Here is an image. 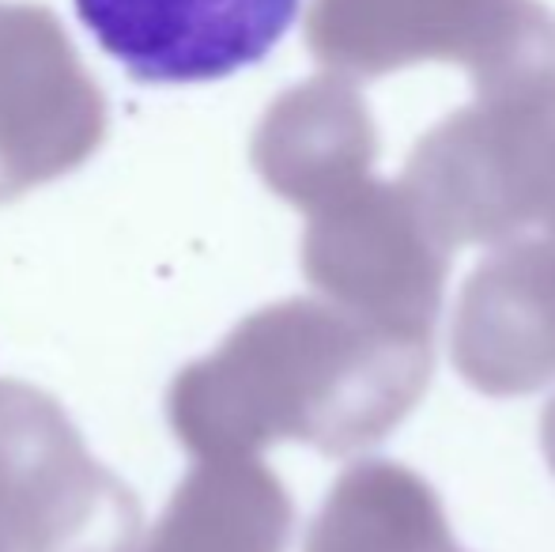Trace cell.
<instances>
[{
	"instance_id": "11",
	"label": "cell",
	"mask_w": 555,
	"mask_h": 552,
	"mask_svg": "<svg viewBox=\"0 0 555 552\" xmlns=\"http://www.w3.org/2000/svg\"><path fill=\"white\" fill-rule=\"evenodd\" d=\"M302 552H461L439 492L420 473L366 458L336 477Z\"/></svg>"
},
{
	"instance_id": "6",
	"label": "cell",
	"mask_w": 555,
	"mask_h": 552,
	"mask_svg": "<svg viewBox=\"0 0 555 552\" xmlns=\"http://www.w3.org/2000/svg\"><path fill=\"white\" fill-rule=\"evenodd\" d=\"M106 129V95L57 15L0 8V205L83 167Z\"/></svg>"
},
{
	"instance_id": "10",
	"label": "cell",
	"mask_w": 555,
	"mask_h": 552,
	"mask_svg": "<svg viewBox=\"0 0 555 552\" xmlns=\"http://www.w3.org/2000/svg\"><path fill=\"white\" fill-rule=\"evenodd\" d=\"M295 508L257 458H201L137 552H284Z\"/></svg>"
},
{
	"instance_id": "9",
	"label": "cell",
	"mask_w": 555,
	"mask_h": 552,
	"mask_svg": "<svg viewBox=\"0 0 555 552\" xmlns=\"http://www.w3.org/2000/svg\"><path fill=\"white\" fill-rule=\"evenodd\" d=\"M374 155V118L340 76H318L284 91L254 133L257 175L307 216L371 178Z\"/></svg>"
},
{
	"instance_id": "5",
	"label": "cell",
	"mask_w": 555,
	"mask_h": 552,
	"mask_svg": "<svg viewBox=\"0 0 555 552\" xmlns=\"http://www.w3.org/2000/svg\"><path fill=\"white\" fill-rule=\"evenodd\" d=\"M302 273L351 314L435 337L450 251L424 228L401 185L363 178L310 213Z\"/></svg>"
},
{
	"instance_id": "14",
	"label": "cell",
	"mask_w": 555,
	"mask_h": 552,
	"mask_svg": "<svg viewBox=\"0 0 555 552\" xmlns=\"http://www.w3.org/2000/svg\"><path fill=\"white\" fill-rule=\"evenodd\" d=\"M137 545H140V541H137ZM137 545H132V549H125V552H137Z\"/></svg>"
},
{
	"instance_id": "1",
	"label": "cell",
	"mask_w": 555,
	"mask_h": 552,
	"mask_svg": "<svg viewBox=\"0 0 555 552\" xmlns=\"http://www.w3.org/2000/svg\"><path fill=\"white\" fill-rule=\"evenodd\" d=\"M431 371L435 337L389 330L330 299H280L178 371L167 420L197 458H257L287 439L348 458L420 406Z\"/></svg>"
},
{
	"instance_id": "7",
	"label": "cell",
	"mask_w": 555,
	"mask_h": 552,
	"mask_svg": "<svg viewBox=\"0 0 555 552\" xmlns=\"http://www.w3.org/2000/svg\"><path fill=\"white\" fill-rule=\"evenodd\" d=\"M299 0H76L95 42L140 84H205L257 65Z\"/></svg>"
},
{
	"instance_id": "4",
	"label": "cell",
	"mask_w": 555,
	"mask_h": 552,
	"mask_svg": "<svg viewBox=\"0 0 555 552\" xmlns=\"http://www.w3.org/2000/svg\"><path fill=\"white\" fill-rule=\"evenodd\" d=\"M140 503L50 394L0 378V552H125Z\"/></svg>"
},
{
	"instance_id": "8",
	"label": "cell",
	"mask_w": 555,
	"mask_h": 552,
	"mask_svg": "<svg viewBox=\"0 0 555 552\" xmlns=\"http://www.w3.org/2000/svg\"><path fill=\"white\" fill-rule=\"evenodd\" d=\"M453 368L488 398H521L555 378V243L491 251L461 287Z\"/></svg>"
},
{
	"instance_id": "3",
	"label": "cell",
	"mask_w": 555,
	"mask_h": 552,
	"mask_svg": "<svg viewBox=\"0 0 555 552\" xmlns=\"http://www.w3.org/2000/svg\"><path fill=\"white\" fill-rule=\"evenodd\" d=\"M555 175V111L476 103L412 147L401 190L446 246H495L537 223Z\"/></svg>"
},
{
	"instance_id": "13",
	"label": "cell",
	"mask_w": 555,
	"mask_h": 552,
	"mask_svg": "<svg viewBox=\"0 0 555 552\" xmlns=\"http://www.w3.org/2000/svg\"><path fill=\"white\" fill-rule=\"evenodd\" d=\"M544 228H548V239L555 243V175H552V190H548V205H544Z\"/></svg>"
},
{
	"instance_id": "2",
	"label": "cell",
	"mask_w": 555,
	"mask_h": 552,
	"mask_svg": "<svg viewBox=\"0 0 555 552\" xmlns=\"http://www.w3.org/2000/svg\"><path fill=\"white\" fill-rule=\"evenodd\" d=\"M307 42L359 80L457 61L480 103L555 111V15L537 0H314Z\"/></svg>"
},
{
	"instance_id": "12",
	"label": "cell",
	"mask_w": 555,
	"mask_h": 552,
	"mask_svg": "<svg viewBox=\"0 0 555 552\" xmlns=\"http://www.w3.org/2000/svg\"><path fill=\"white\" fill-rule=\"evenodd\" d=\"M541 442H544V454H548V465H552V473H555V398L548 401V409H544Z\"/></svg>"
}]
</instances>
